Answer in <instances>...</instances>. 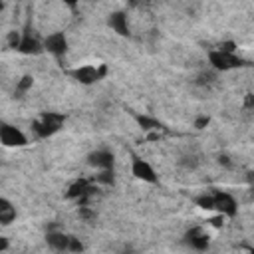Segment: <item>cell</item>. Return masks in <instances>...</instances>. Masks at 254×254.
<instances>
[{"mask_svg":"<svg viewBox=\"0 0 254 254\" xmlns=\"http://www.w3.org/2000/svg\"><path fill=\"white\" fill-rule=\"evenodd\" d=\"M6 248H8V238L0 236V250H6Z\"/></svg>","mask_w":254,"mask_h":254,"instance_id":"4316f807","label":"cell"},{"mask_svg":"<svg viewBox=\"0 0 254 254\" xmlns=\"http://www.w3.org/2000/svg\"><path fill=\"white\" fill-rule=\"evenodd\" d=\"M95 181L101 185H113V169H99V175H95Z\"/></svg>","mask_w":254,"mask_h":254,"instance_id":"2e32d148","label":"cell"},{"mask_svg":"<svg viewBox=\"0 0 254 254\" xmlns=\"http://www.w3.org/2000/svg\"><path fill=\"white\" fill-rule=\"evenodd\" d=\"M218 163L224 165V167H230V159H228L226 155H220V157H218Z\"/></svg>","mask_w":254,"mask_h":254,"instance_id":"484cf974","label":"cell"},{"mask_svg":"<svg viewBox=\"0 0 254 254\" xmlns=\"http://www.w3.org/2000/svg\"><path fill=\"white\" fill-rule=\"evenodd\" d=\"M212 198H214V210H218V214L228 216V218L236 216L238 202H236V198L230 192H226V190H214L212 192Z\"/></svg>","mask_w":254,"mask_h":254,"instance_id":"277c9868","label":"cell"},{"mask_svg":"<svg viewBox=\"0 0 254 254\" xmlns=\"http://www.w3.org/2000/svg\"><path fill=\"white\" fill-rule=\"evenodd\" d=\"M222 218H224V216H222V214H218V216L210 218V224H212V226H216V228H220V226H222Z\"/></svg>","mask_w":254,"mask_h":254,"instance_id":"cb8c5ba5","label":"cell"},{"mask_svg":"<svg viewBox=\"0 0 254 254\" xmlns=\"http://www.w3.org/2000/svg\"><path fill=\"white\" fill-rule=\"evenodd\" d=\"M44 50H48L52 56L62 58L67 52V38L64 36V32H54L44 40Z\"/></svg>","mask_w":254,"mask_h":254,"instance_id":"52a82bcc","label":"cell"},{"mask_svg":"<svg viewBox=\"0 0 254 254\" xmlns=\"http://www.w3.org/2000/svg\"><path fill=\"white\" fill-rule=\"evenodd\" d=\"M131 173H133L135 179H139L143 183H157L159 181L153 165L149 161L141 159V157H133V161H131Z\"/></svg>","mask_w":254,"mask_h":254,"instance_id":"8992f818","label":"cell"},{"mask_svg":"<svg viewBox=\"0 0 254 254\" xmlns=\"http://www.w3.org/2000/svg\"><path fill=\"white\" fill-rule=\"evenodd\" d=\"M62 2H64V4H65V6L69 8V10H75V8H77V2H79V0H62Z\"/></svg>","mask_w":254,"mask_h":254,"instance_id":"d4e9b609","label":"cell"},{"mask_svg":"<svg viewBox=\"0 0 254 254\" xmlns=\"http://www.w3.org/2000/svg\"><path fill=\"white\" fill-rule=\"evenodd\" d=\"M135 119H137V123H139V127H141L143 131H159V129L163 127L157 119H153V117H149V115H135Z\"/></svg>","mask_w":254,"mask_h":254,"instance_id":"5bb4252c","label":"cell"},{"mask_svg":"<svg viewBox=\"0 0 254 254\" xmlns=\"http://www.w3.org/2000/svg\"><path fill=\"white\" fill-rule=\"evenodd\" d=\"M14 220H16V208H14V204L8 198L0 196V224H12Z\"/></svg>","mask_w":254,"mask_h":254,"instance_id":"4fadbf2b","label":"cell"},{"mask_svg":"<svg viewBox=\"0 0 254 254\" xmlns=\"http://www.w3.org/2000/svg\"><path fill=\"white\" fill-rule=\"evenodd\" d=\"M69 252H81L83 250V244L75 238V236H69V246H67Z\"/></svg>","mask_w":254,"mask_h":254,"instance_id":"d6986e66","label":"cell"},{"mask_svg":"<svg viewBox=\"0 0 254 254\" xmlns=\"http://www.w3.org/2000/svg\"><path fill=\"white\" fill-rule=\"evenodd\" d=\"M87 163L95 169H113L115 157H113V153H109L105 149H99V151H93V153L87 155Z\"/></svg>","mask_w":254,"mask_h":254,"instance_id":"9c48e42d","label":"cell"},{"mask_svg":"<svg viewBox=\"0 0 254 254\" xmlns=\"http://www.w3.org/2000/svg\"><path fill=\"white\" fill-rule=\"evenodd\" d=\"M20 38H22V36H20L16 30H12V32L8 34V46H10V48H18V44H20Z\"/></svg>","mask_w":254,"mask_h":254,"instance_id":"ffe728a7","label":"cell"},{"mask_svg":"<svg viewBox=\"0 0 254 254\" xmlns=\"http://www.w3.org/2000/svg\"><path fill=\"white\" fill-rule=\"evenodd\" d=\"M32 85H34V77H32V75H24V77L18 81L16 91H18V93H26V91H28Z\"/></svg>","mask_w":254,"mask_h":254,"instance_id":"ac0fdd59","label":"cell"},{"mask_svg":"<svg viewBox=\"0 0 254 254\" xmlns=\"http://www.w3.org/2000/svg\"><path fill=\"white\" fill-rule=\"evenodd\" d=\"M18 52H22V54H26V56H38L42 50H44V46L32 36V34H24L22 38H20V44H18V48H16Z\"/></svg>","mask_w":254,"mask_h":254,"instance_id":"8fae6325","label":"cell"},{"mask_svg":"<svg viewBox=\"0 0 254 254\" xmlns=\"http://www.w3.org/2000/svg\"><path fill=\"white\" fill-rule=\"evenodd\" d=\"M210 81H214V75L212 73H200L198 75V83H210Z\"/></svg>","mask_w":254,"mask_h":254,"instance_id":"603a6c76","label":"cell"},{"mask_svg":"<svg viewBox=\"0 0 254 254\" xmlns=\"http://www.w3.org/2000/svg\"><path fill=\"white\" fill-rule=\"evenodd\" d=\"M77 212H79V216H81L85 222H93V220H95V216H97V214H95V210H91L87 204H79V210H77Z\"/></svg>","mask_w":254,"mask_h":254,"instance_id":"e0dca14e","label":"cell"},{"mask_svg":"<svg viewBox=\"0 0 254 254\" xmlns=\"http://www.w3.org/2000/svg\"><path fill=\"white\" fill-rule=\"evenodd\" d=\"M0 143L4 147H26L28 145V137L16 125L0 123Z\"/></svg>","mask_w":254,"mask_h":254,"instance_id":"3957f363","label":"cell"},{"mask_svg":"<svg viewBox=\"0 0 254 254\" xmlns=\"http://www.w3.org/2000/svg\"><path fill=\"white\" fill-rule=\"evenodd\" d=\"M107 24L111 26V30L119 36H129V22H127V14L117 10V12H111L109 18H107Z\"/></svg>","mask_w":254,"mask_h":254,"instance_id":"30bf717a","label":"cell"},{"mask_svg":"<svg viewBox=\"0 0 254 254\" xmlns=\"http://www.w3.org/2000/svg\"><path fill=\"white\" fill-rule=\"evenodd\" d=\"M208 121H210V119H208L206 115H200V117L194 119V127H196V129H204V127L208 125Z\"/></svg>","mask_w":254,"mask_h":254,"instance_id":"44dd1931","label":"cell"},{"mask_svg":"<svg viewBox=\"0 0 254 254\" xmlns=\"http://www.w3.org/2000/svg\"><path fill=\"white\" fill-rule=\"evenodd\" d=\"M46 242L50 244V248H54L58 252H64L69 246V236L64 234V232H48L46 234Z\"/></svg>","mask_w":254,"mask_h":254,"instance_id":"7c38bea8","label":"cell"},{"mask_svg":"<svg viewBox=\"0 0 254 254\" xmlns=\"http://www.w3.org/2000/svg\"><path fill=\"white\" fill-rule=\"evenodd\" d=\"M194 202H196V206L202 208V210H214V198H212V192H208V194L204 192V194L196 196Z\"/></svg>","mask_w":254,"mask_h":254,"instance_id":"9a60e30c","label":"cell"},{"mask_svg":"<svg viewBox=\"0 0 254 254\" xmlns=\"http://www.w3.org/2000/svg\"><path fill=\"white\" fill-rule=\"evenodd\" d=\"M64 121H65V117H64L62 113L46 111V113H42V115L32 123V129H34L36 137H40V139H48V137L56 135V133L62 129Z\"/></svg>","mask_w":254,"mask_h":254,"instance_id":"6da1fadb","label":"cell"},{"mask_svg":"<svg viewBox=\"0 0 254 254\" xmlns=\"http://www.w3.org/2000/svg\"><path fill=\"white\" fill-rule=\"evenodd\" d=\"M218 50H222V52H234L236 50V44L234 42H222Z\"/></svg>","mask_w":254,"mask_h":254,"instance_id":"7402d4cb","label":"cell"},{"mask_svg":"<svg viewBox=\"0 0 254 254\" xmlns=\"http://www.w3.org/2000/svg\"><path fill=\"white\" fill-rule=\"evenodd\" d=\"M105 73H107V67L105 65H81V67H75L71 71V75L79 83H83V85H91V83L99 81Z\"/></svg>","mask_w":254,"mask_h":254,"instance_id":"5b68a950","label":"cell"},{"mask_svg":"<svg viewBox=\"0 0 254 254\" xmlns=\"http://www.w3.org/2000/svg\"><path fill=\"white\" fill-rule=\"evenodd\" d=\"M2 8H4V2H2V0H0V10H2Z\"/></svg>","mask_w":254,"mask_h":254,"instance_id":"83f0119b","label":"cell"},{"mask_svg":"<svg viewBox=\"0 0 254 254\" xmlns=\"http://www.w3.org/2000/svg\"><path fill=\"white\" fill-rule=\"evenodd\" d=\"M185 240H187V244H189L190 248H194V250H206V248H208V244H210L208 234H206L200 226L190 228V230L185 234Z\"/></svg>","mask_w":254,"mask_h":254,"instance_id":"ba28073f","label":"cell"},{"mask_svg":"<svg viewBox=\"0 0 254 254\" xmlns=\"http://www.w3.org/2000/svg\"><path fill=\"white\" fill-rule=\"evenodd\" d=\"M208 64L214 71H230L236 67H242L246 62L236 56L234 52H222V50H210L208 52Z\"/></svg>","mask_w":254,"mask_h":254,"instance_id":"7a4b0ae2","label":"cell"}]
</instances>
